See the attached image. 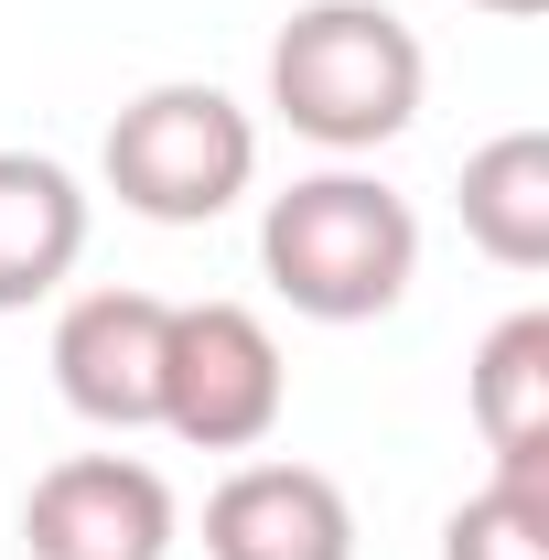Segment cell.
<instances>
[{"label": "cell", "instance_id": "cell-1", "mask_svg": "<svg viewBox=\"0 0 549 560\" xmlns=\"http://www.w3.org/2000/svg\"><path fill=\"white\" fill-rule=\"evenodd\" d=\"M259 270L313 324H377V313H399V291L420 280V215H410V195H388L355 162L302 173L259 215Z\"/></svg>", "mask_w": 549, "mask_h": 560}, {"label": "cell", "instance_id": "cell-2", "mask_svg": "<svg viewBox=\"0 0 549 560\" xmlns=\"http://www.w3.org/2000/svg\"><path fill=\"white\" fill-rule=\"evenodd\" d=\"M431 55L388 0H302L270 33V108L313 151H377L420 119Z\"/></svg>", "mask_w": 549, "mask_h": 560}, {"label": "cell", "instance_id": "cell-3", "mask_svg": "<svg viewBox=\"0 0 549 560\" xmlns=\"http://www.w3.org/2000/svg\"><path fill=\"white\" fill-rule=\"evenodd\" d=\"M97 173L151 226H206V215H226L259 184V119L226 86H206V75H162V86H140L108 119Z\"/></svg>", "mask_w": 549, "mask_h": 560}, {"label": "cell", "instance_id": "cell-4", "mask_svg": "<svg viewBox=\"0 0 549 560\" xmlns=\"http://www.w3.org/2000/svg\"><path fill=\"white\" fill-rule=\"evenodd\" d=\"M291 410V366L280 335L248 302H173V346H162V431L195 453H259Z\"/></svg>", "mask_w": 549, "mask_h": 560}, {"label": "cell", "instance_id": "cell-5", "mask_svg": "<svg viewBox=\"0 0 549 560\" xmlns=\"http://www.w3.org/2000/svg\"><path fill=\"white\" fill-rule=\"evenodd\" d=\"M33 560H173V486L130 453H66L22 495Z\"/></svg>", "mask_w": 549, "mask_h": 560}, {"label": "cell", "instance_id": "cell-6", "mask_svg": "<svg viewBox=\"0 0 549 560\" xmlns=\"http://www.w3.org/2000/svg\"><path fill=\"white\" fill-rule=\"evenodd\" d=\"M162 346H173V302L162 291H75L55 324V388L97 431H151L162 420Z\"/></svg>", "mask_w": 549, "mask_h": 560}, {"label": "cell", "instance_id": "cell-7", "mask_svg": "<svg viewBox=\"0 0 549 560\" xmlns=\"http://www.w3.org/2000/svg\"><path fill=\"white\" fill-rule=\"evenodd\" d=\"M206 560H355V506L324 464H237L206 495Z\"/></svg>", "mask_w": 549, "mask_h": 560}, {"label": "cell", "instance_id": "cell-8", "mask_svg": "<svg viewBox=\"0 0 549 560\" xmlns=\"http://www.w3.org/2000/svg\"><path fill=\"white\" fill-rule=\"evenodd\" d=\"M86 259V184L44 151H0V313L55 302Z\"/></svg>", "mask_w": 549, "mask_h": 560}, {"label": "cell", "instance_id": "cell-9", "mask_svg": "<svg viewBox=\"0 0 549 560\" xmlns=\"http://www.w3.org/2000/svg\"><path fill=\"white\" fill-rule=\"evenodd\" d=\"M475 431L495 475H549V313H506L475 346Z\"/></svg>", "mask_w": 549, "mask_h": 560}, {"label": "cell", "instance_id": "cell-10", "mask_svg": "<svg viewBox=\"0 0 549 560\" xmlns=\"http://www.w3.org/2000/svg\"><path fill=\"white\" fill-rule=\"evenodd\" d=\"M464 237L495 270H549V130H495L464 162Z\"/></svg>", "mask_w": 549, "mask_h": 560}, {"label": "cell", "instance_id": "cell-11", "mask_svg": "<svg viewBox=\"0 0 549 560\" xmlns=\"http://www.w3.org/2000/svg\"><path fill=\"white\" fill-rule=\"evenodd\" d=\"M442 560H549V475H484L442 517Z\"/></svg>", "mask_w": 549, "mask_h": 560}, {"label": "cell", "instance_id": "cell-12", "mask_svg": "<svg viewBox=\"0 0 549 560\" xmlns=\"http://www.w3.org/2000/svg\"><path fill=\"white\" fill-rule=\"evenodd\" d=\"M475 11H495V22H539L549 0H475Z\"/></svg>", "mask_w": 549, "mask_h": 560}]
</instances>
